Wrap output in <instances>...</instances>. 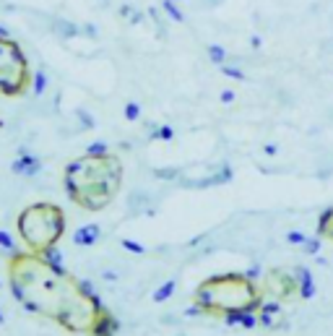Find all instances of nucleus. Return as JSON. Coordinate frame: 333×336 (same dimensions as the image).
<instances>
[{
    "label": "nucleus",
    "instance_id": "1",
    "mask_svg": "<svg viewBox=\"0 0 333 336\" xmlns=\"http://www.w3.org/2000/svg\"><path fill=\"white\" fill-rule=\"evenodd\" d=\"M8 284L21 307L55 321L70 333H91L104 313L99 295H89L81 279L32 250L11 256Z\"/></svg>",
    "mask_w": 333,
    "mask_h": 336
},
{
    "label": "nucleus",
    "instance_id": "2",
    "mask_svg": "<svg viewBox=\"0 0 333 336\" xmlns=\"http://www.w3.org/2000/svg\"><path fill=\"white\" fill-rule=\"evenodd\" d=\"M63 185H65L68 198L76 206L86 211H102L120 193L123 162L112 151L76 156L63 170Z\"/></svg>",
    "mask_w": 333,
    "mask_h": 336
},
{
    "label": "nucleus",
    "instance_id": "3",
    "mask_svg": "<svg viewBox=\"0 0 333 336\" xmlns=\"http://www.w3.org/2000/svg\"><path fill=\"white\" fill-rule=\"evenodd\" d=\"M196 305L208 313H250L258 305V289L247 276L221 274L211 276L196 289Z\"/></svg>",
    "mask_w": 333,
    "mask_h": 336
},
{
    "label": "nucleus",
    "instance_id": "4",
    "mask_svg": "<svg viewBox=\"0 0 333 336\" xmlns=\"http://www.w3.org/2000/svg\"><path fill=\"white\" fill-rule=\"evenodd\" d=\"M16 230L21 235V242L32 253L44 256L65 235V211L58 204L37 201L21 209V214L16 216Z\"/></svg>",
    "mask_w": 333,
    "mask_h": 336
},
{
    "label": "nucleus",
    "instance_id": "5",
    "mask_svg": "<svg viewBox=\"0 0 333 336\" xmlns=\"http://www.w3.org/2000/svg\"><path fill=\"white\" fill-rule=\"evenodd\" d=\"M29 60L18 42L0 34V94L3 97H21L32 83Z\"/></svg>",
    "mask_w": 333,
    "mask_h": 336
},
{
    "label": "nucleus",
    "instance_id": "6",
    "mask_svg": "<svg viewBox=\"0 0 333 336\" xmlns=\"http://www.w3.org/2000/svg\"><path fill=\"white\" fill-rule=\"evenodd\" d=\"M11 172H13V175H26V177H34L37 172H42V159H39V156H34V154H26V151H21V154L13 159V164H11Z\"/></svg>",
    "mask_w": 333,
    "mask_h": 336
},
{
    "label": "nucleus",
    "instance_id": "7",
    "mask_svg": "<svg viewBox=\"0 0 333 336\" xmlns=\"http://www.w3.org/2000/svg\"><path fill=\"white\" fill-rule=\"evenodd\" d=\"M99 237H102V227H99V224H81V227L73 232V242L78 248H91V245L99 242Z\"/></svg>",
    "mask_w": 333,
    "mask_h": 336
},
{
    "label": "nucleus",
    "instance_id": "8",
    "mask_svg": "<svg viewBox=\"0 0 333 336\" xmlns=\"http://www.w3.org/2000/svg\"><path fill=\"white\" fill-rule=\"evenodd\" d=\"M120 331V321L112 316L104 307V313L99 316V321H97V326H94V331H91V336H115Z\"/></svg>",
    "mask_w": 333,
    "mask_h": 336
},
{
    "label": "nucleus",
    "instance_id": "9",
    "mask_svg": "<svg viewBox=\"0 0 333 336\" xmlns=\"http://www.w3.org/2000/svg\"><path fill=\"white\" fill-rule=\"evenodd\" d=\"M175 289H177V282H164V284H159L156 289H154V295H151V302H156V305H161V302H167L172 295H175Z\"/></svg>",
    "mask_w": 333,
    "mask_h": 336
},
{
    "label": "nucleus",
    "instance_id": "10",
    "mask_svg": "<svg viewBox=\"0 0 333 336\" xmlns=\"http://www.w3.org/2000/svg\"><path fill=\"white\" fill-rule=\"evenodd\" d=\"M161 11L167 13V16H170L172 21H177V24H182L185 21V16H182V11L175 6V0H164V3H161Z\"/></svg>",
    "mask_w": 333,
    "mask_h": 336
},
{
    "label": "nucleus",
    "instance_id": "11",
    "mask_svg": "<svg viewBox=\"0 0 333 336\" xmlns=\"http://www.w3.org/2000/svg\"><path fill=\"white\" fill-rule=\"evenodd\" d=\"M120 245H123V250H128V253H133V256H144L146 253V245H141L138 240H130V237H123Z\"/></svg>",
    "mask_w": 333,
    "mask_h": 336
},
{
    "label": "nucleus",
    "instance_id": "12",
    "mask_svg": "<svg viewBox=\"0 0 333 336\" xmlns=\"http://www.w3.org/2000/svg\"><path fill=\"white\" fill-rule=\"evenodd\" d=\"M123 115H125V120H128V123H135L138 118H141V104H138V102H125Z\"/></svg>",
    "mask_w": 333,
    "mask_h": 336
},
{
    "label": "nucleus",
    "instance_id": "13",
    "mask_svg": "<svg viewBox=\"0 0 333 336\" xmlns=\"http://www.w3.org/2000/svg\"><path fill=\"white\" fill-rule=\"evenodd\" d=\"M0 248L3 250H8V253L13 256V253H18V245H16V240L6 232V230H0Z\"/></svg>",
    "mask_w": 333,
    "mask_h": 336
},
{
    "label": "nucleus",
    "instance_id": "14",
    "mask_svg": "<svg viewBox=\"0 0 333 336\" xmlns=\"http://www.w3.org/2000/svg\"><path fill=\"white\" fill-rule=\"evenodd\" d=\"M156 138H161V141H172V138H175V130H172L170 125H161L159 130L151 133V141H156Z\"/></svg>",
    "mask_w": 333,
    "mask_h": 336
},
{
    "label": "nucleus",
    "instance_id": "15",
    "mask_svg": "<svg viewBox=\"0 0 333 336\" xmlns=\"http://www.w3.org/2000/svg\"><path fill=\"white\" fill-rule=\"evenodd\" d=\"M34 94H44V89H47V76L44 73H34Z\"/></svg>",
    "mask_w": 333,
    "mask_h": 336
},
{
    "label": "nucleus",
    "instance_id": "16",
    "mask_svg": "<svg viewBox=\"0 0 333 336\" xmlns=\"http://www.w3.org/2000/svg\"><path fill=\"white\" fill-rule=\"evenodd\" d=\"M86 154H109V146L104 141H94V144H89Z\"/></svg>",
    "mask_w": 333,
    "mask_h": 336
},
{
    "label": "nucleus",
    "instance_id": "17",
    "mask_svg": "<svg viewBox=\"0 0 333 336\" xmlns=\"http://www.w3.org/2000/svg\"><path fill=\"white\" fill-rule=\"evenodd\" d=\"M208 55H211V60H216V63H221V60H224V50H221V47H208Z\"/></svg>",
    "mask_w": 333,
    "mask_h": 336
},
{
    "label": "nucleus",
    "instance_id": "18",
    "mask_svg": "<svg viewBox=\"0 0 333 336\" xmlns=\"http://www.w3.org/2000/svg\"><path fill=\"white\" fill-rule=\"evenodd\" d=\"M81 120L86 123V128H94V120H91V115H86V112H81Z\"/></svg>",
    "mask_w": 333,
    "mask_h": 336
},
{
    "label": "nucleus",
    "instance_id": "19",
    "mask_svg": "<svg viewBox=\"0 0 333 336\" xmlns=\"http://www.w3.org/2000/svg\"><path fill=\"white\" fill-rule=\"evenodd\" d=\"M102 276H104V279H109V282H115V279H117V274H112V271H104Z\"/></svg>",
    "mask_w": 333,
    "mask_h": 336
},
{
    "label": "nucleus",
    "instance_id": "20",
    "mask_svg": "<svg viewBox=\"0 0 333 336\" xmlns=\"http://www.w3.org/2000/svg\"><path fill=\"white\" fill-rule=\"evenodd\" d=\"M224 73H227V76H232V78H242V73H240V71H229V68H227Z\"/></svg>",
    "mask_w": 333,
    "mask_h": 336
},
{
    "label": "nucleus",
    "instance_id": "21",
    "mask_svg": "<svg viewBox=\"0 0 333 336\" xmlns=\"http://www.w3.org/2000/svg\"><path fill=\"white\" fill-rule=\"evenodd\" d=\"M232 97H234L232 92H224V94H221V102H232Z\"/></svg>",
    "mask_w": 333,
    "mask_h": 336
},
{
    "label": "nucleus",
    "instance_id": "22",
    "mask_svg": "<svg viewBox=\"0 0 333 336\" xmlns=\"http://www.w3.org/2000/svg\"><path fill=\"white\" fill-rule=\"evenodd\" d=\"M6 323V316H3V310H0V326H3Z\"/></svg>",
    "mask_w": 333,
    "mask_h": 336
},
{
    "label": "nucleus",
    "instance_id": "23",
    "mask_svg": "<svg viewBox=\"0 0 333 336\" xmlns=\"http://www.w3.org/2000/svg\"><path fill=\"white\" fill-rule=\"evenodd\" d=\"M328 232H330V235H333V224H330V227H328Z\"/></svg>",
    "mask_w": 333,
    "mask_h": 336
},
{
    "label": "nucleus",
    "instance_id": "24",
    "mask_svg": "<svg viewBox=\"0 0 333 336\" xmlns=\"http://www.w3.org/2000/svg\"><path fill=\"white\" fill-rule=\"evenodd\" d=\"M175 3H177V0H175Z\"/></svg>",
    "mask_w": 333,
    "mask_h": 336
}]
</instances>
